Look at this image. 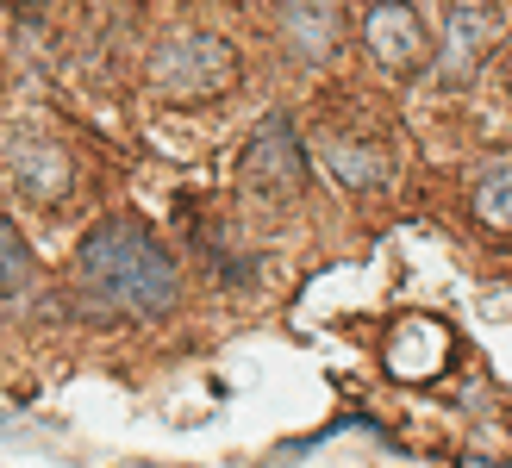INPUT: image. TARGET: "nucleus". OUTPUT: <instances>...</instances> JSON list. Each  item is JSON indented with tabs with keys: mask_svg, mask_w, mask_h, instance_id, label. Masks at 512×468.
<instances>
[{
	"mask_svg": "<svg viewBox=\"0 0 512 468\" xmlns=\"http://www.w3.org/2000/svg\"><path fill=\"white\" fill-rule=\"evenodd\" d=\"M75 281L107 312H169L175 300V263L138 219L94 225L75 250Z\"/></svg>",
	"mask_w": 512,
	"mask_h": 468,
	"instance_id": "nucleus-1",
	"label": "nucleus"
},
{
	"mask_svg": "<svg viewBox=\"0 0 512 468\" xmlns=\"http://www.w3.org/2000/svg\"><path fill=\"white\" fill-rule=\"evenodd\" d=\"M238 82V57L232 44L213 38V32H175L157 44L150 57V88L163 100H213Z\"/></svg>",
	"mask_w": 512,
	"mask_h": 468,
	"instance_id": "nucleus-2",
	"label": "nucleus"
},
{
	"mask_svg": "<svg viewBox=\"0 0 512 468\" xmlns=\"http://www.w3.org/2000/svg\"><path fill=\"white\" fill-rule=\"evenodd\" d=\"M0 163H7L13 194H25V200H57L69 188V156H63L57 138H50L44 119L13 125V132L0 138Z\"/></svg>",
	"mask_w": 512,
	"mask_h": 468,
	"instance_id": "nucleus-3",
	"label": "nucleus"
},
{
	"mask_svg": "<svg viewBox=\"0 0 512 468\" xmlns=\"http://www.w3.org/2000/svg\"><path fill=\"white\" fill-rule=\"evenodd\" d=\"M238 181L250 194H263V200H281V194L306 188V156H300V138H294L288 119H263V125H256V138H250L244 163H238Z\"/></svg>",
	"mask_w": 512,
	"mask_h": 468,
	"instance_id": "nucleus-4",
	"label": "nucleus"
},
{
	"mask_svg": "<svg viewBox=\"0 0 512 468\" xmlns=\"http://www.w3.org/2000/svg\"><path fill=\"white\" fill-rule=\"evenodd\" d=\"M494 38H500L494 0H450V13H444V69L469 75L494 50Z\"/></svg>",
	"mask_w": 512,
	"mask_h": 468,
	"instance_id": "nucleus-5",
	"label": "nucleus"
},
{
	"mask_svg": "<svg viewBox=\"0 0 512 468\" xmlns=\"http://www.w3.org/2000/svg\"><path fill=\"white\" fill-rule=\"evenodd\" d=\"M281 38L300 63H325L344 38V7L338 0H288L281 7Z\"/></svg>",
	"mask_w": 512,
	"mask_h": 468,
	"instance_id": "nucleus-6",
	"label": "nucleus"
},
{
	"mask_svg": "<svg viewBox=\"0 0 512 468\" xmlns=\"http://www.w3.org/2000/svg\"><path fill=\"white\" fill-rule=\"evenodd\" d=\"M363 38H369V57L381 69H413L425 57V25L413 7H400V0H388V7H375L363 19Z\"/></svg>",
	"mask_w": 512,
	"mask_h": 468,
	"instance_id": "nucleus-7",
	"label": "nucleus"
},
{
	"mask_svg": "<svg viewBox=\"0 0 512 468\" xmlns=\"http://www.w3.org/2000/svg\"><path fill=\"white\" fill-rule=\"evenodd\" d=\"M388 362H394L400 375H431V369L444 362V325H425V319L400 325V337H394Z\"/></svg>",
	"mask_w": 512,
	"mask_h": 468,
	"instance_id": "nucleus-8",
	"label": "nucleus"
},
{
	"mask_svg": "<svg viewBox=\"0 0 512 468\" xmlns=\"http://www.w3.org/2000/svg\"><path fill=\"white\" fill-rule=\"evenodd\" d=\"M475 213L494 231H512V156H494L475 169Z\"/></svg>",
	"mask_w": 512,
	"mask_h": 468,
	"instance_id": "nucleus-9",
	"label": "nucleus"
},
{
	"mask_svg": "<svg viewBox=\"0 0 512 468\" xmlns=\"http://www.w3.org/2000/svg\"><path fill=\"white\" fill-rule=\"evenodd\" d=\"M319 156H325V169L338 175L344 188H381V181H388V163H381L375 150H356V144H344V138H325Z\"/></svg>",
	"mask_w": 512,
	"mask_h": 468,
	"instance_id": "nucleus-10",
	"label": "nucleus"
},
{
	"mask_svg": "<svg viewBox=\"0 0 512 468\" xmlns=\"http://www.w3.org/2000/svg\"><path fill=\"white\" fill-rule=\"evenodd\" d=\"M32 244L19 238V225L13 219H0V300H13V294H25L32 288Z\"/></svg>",
	"mask_w": 512,
	"mask_h": 468,
	"instance_id": "nucleus-11",
	"label": "nucleus"
}]
</instances>
